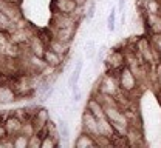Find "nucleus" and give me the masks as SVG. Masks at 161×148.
<instances>
[{
	"label": "nucleus",
	"instance_id": "17",
	"mask_svg": "<svg viewBox=\"0 0 161 148\" xmlns=\"http://www.w3.org/2000/svg\"><path fill=\"white\" fill-rule=\"evenodd\" d=\"M31 49H33V54H34V56H37V57H42V59H43L45 48H43V45H42L39 40H33V42H31Z\"/></svg>",
	"mask_w": 161,
	"mask_h": 148
},
{
	"label": "nucleus",
	"instance_id": "22",
	"mask_svg": "<svg viewBox=\"0 0 161 148\" xmlns=\"http://www.w3.org/2000/svg\"><path fill=\"white\" fill-rule=\"evenodd\" d=\"M152 45L157 51V54L161 57V33L160 34H153V39H152Z\"/></svg>",
	"mask_w": 161,
	"mask_h": 148
},
{
	"label": "nucleus",
	"instance_id": "21",
	"mask_svg": "<svg viewBox=\"0 0 161 148\" xmlns=\"http://www.w3.org/2000/svg\"><path fill=\"white\" fill-rule=\"evenodd\" d=\"M107 46L105 45H102L99 49H98V53H96V60H98V64H104L105 62V59H107Z\"/></svg>",
	"mask_w": 161,
	"mask_h": 148
},
{
	"label": "nucleus",
	"instance_id": "13",
	"mask_svg": "<svg viewBox=\"0 0 161 148\" xmlns=\"http://www.w3.org/2000/svg\"><path fill=\"white\" fill-rule=\"evenodd\" d=\"M13 144H14V148H26L28 144H30V137L19 133V136L16 134L14 139H13Z\"/></svg>",
	"mask_w": 161,
	"mask_h": 148
},
{
	"label": "nucleus",
	"instance_id": "3",
	"mask_svg": "<svg viewBox=\"0 0 161 148\" xmlns=\"http://www.w3.org/2000/svg\"><path fill=\"white\" fill-rule=\"evenodd\" d=\"M82 128H84V131H87L88 134H92V136H95V137L99 136L98 119L95 117V114H93L88 108H85L84 113H82Z\"/></svg>",
	"mask_w": 161,
	"mask_h": 148
},
{
	"label": "nucleus",
	"instance_id": "30",
	"mask_svg": "<svg viewBox=\"0 0 161 148\" xmlns=\"http://www.w3.org/2000/svg\"><path fill=\"white\" fill-rule=\"evenodd\" d=\"M157 79H158V82L161 85V62L157 65Z\"/></svg>",
	"mask_w": 161,
	"mask_h": 148
},
{
	"label": "nucleus",
	"instance_id": "11",
	"mask_svg": "<svg viewBox=\"0 0 161 148\" xmlns=\"http://www.w3.org/2000/svg\"><path fill=\"white\" fill-rule=\"evenodd\" d=\"M82 66H84V62L82 60H78V64L75 66V69H73V73H71V76H70V79H68V85H70V88L71 86H75V85H78L80 79V71H82Z\"/></svg>",
	"mask_w": 161,
	"mask_h": 148
},
{
	"label": "nucleus",
	"instance_id": "26",
	"mask_svg": "<svg viewBox=\"0 0 161 148\" xmlns=\"http://www.w3.org/2000/svg\"><path fill=\"white\" fill-rule=\"evenodd\" d=\"M95 13H96V2H92L88 5V9H87V19H93Z\"/></svg>",
	"mask_w": 161,
	"mask_h": 148
},
{
	"label": "nucleus",
	"instance_id": "14",
	"mask_svg": "<svg viewBox=\"0 0 161 148\" xmlns=\"http://www.w3.org/2000/svg\"><path fill=\"white\" fill-rule=\"evenodd\" d=\"M161 5L158 0H147L146 2V11L150 14V16H155V14H160Z\"/></svg>",
	"mask_w": 161,
	"mask_h": 148
},
{
	"label": "nucleus",
	"instance_id": "28",
	"mask_svg": "<svg viewBox=\"0 0 161 148\" xmlns=\"http://www.w3.org/2000/svg\"><path fill=\"white\" fill-rule=\"evenodd\" d=\"M6 136H8V131H6V128H5V125H2V124H0V140H3Z\"/></svg>",
	"mask_w": 161,
	"mask_h": 148
},
{
	"label": "nucleus",
	"instance_id": "27",
	"mask_svg": "<svg viewBox=\"0 0 161 148\" xmlns=\"http://www.w3.org/2000/svg\"><path fill=\"white\" fill-rule=\"evenodd\" d=\"M71 91H73V100H75V102H79L80 96H82V93H80L79 86H78V85L71 86Z\"/></svg>",
	"mask_w": 161,
	"mask_h": 148
},
{
	"label": "nucleus",
	"instance_id": "20",
	"mask_svg": "<svg viewBox=\"0 0 161 148\" xmlns=\"http://www.w3.org/2000/svg\"><path fill=\"white\" fill-rule=\"evenodd\" d=\"M59 136L62 137V139H70V128L65 125V122L64 120H60L59 122Z\"/></svg>",
	"mask_w": 161,
	"mask_h": 148
},
{
	"label": "nucleus",
	"instance_id": "19",
	"mask_svg": "<svg viewBox=\"0 0 161 148\" xmlns=\"http://www.w3.org/2000/svg\"><path fill=\"white\" fill-rule=\"evenodd\" d=\"M51 48H53L56 53H59L60 56H62V54H65V53H67V49H68L67 43L60 42V40H58V39H56V42H53V46H51Z\"/></svg>",
	"mask_w": 161,
	"mask_h": 148
},
{
	"label": "nucleus",
	"instance_id": "29",
	"mask_svg": "<svg viewBox=\"0 0 161 148\" xmlns=\"http://www.w3.org/2000/svg\"><path fill=\"white\" fill-rule=\"evenodd\" d=\"M124 6H125V0H118V9L121 14L124 13Z\"/></svg>",
	"mask_w": 161,
	"mask_h": 148
},
{
	"label": "nucleus",
	"instance_id": "23",
	"mask_svg": "<svg viewBox=\"0 0 161 148\" xmlns=\"http://www.w3.org/2000/svg\"><path fill=\"white\" fill-rule=\"evenodd\" d=\"M36 117L40 120V125H43V127H45V125H47V122L50 120V119H48V110H45V108H43V110H39Z\"/></svg>",
	"mask_w": 161,
	"mask_h": 148
},
{
	"label": "nucleus",
	"instance_id": "10",
	"mask_svg": "<svg viewBox=\"0 0 161 148\" xmlns=\"http://www.w3.org/2000/svg\"><path fill=\"white\" fill-rule=\"evenodd\" d=\"M16 94L11 88L8 86H0V104H11L14 102Z\"/></svg>",
	"mask_w": 161,
	"mask_h": 148
},
{
	"label": "nucleus",
	"instance_id": "4",
	"mask_svg": "<svg viewBox=\"0 0 161 148\" xmlns=\"http://www.w3.org/2000/svg\"><path fill=\"white\" fill-rule=\"evenodd\" d=\"M138 51H140L141 57L140 60L142 64H147V65H152L155 62V56H157V51L153 48V45H150L149 40L146 39H141L138 42Z\"/></svg>",
	"mask_w": 161,
	"mask_h": 148
},
{
	"label": "nucleus",
	"instance_id": "9",
	"mask_svg": "<svg viewBox=\"0 0 161 148\" xmlns=\"http://www.w3.org/2000/svg\"><path fill=\"white\" fill-rule=\"evenodd\" d=\"M43 60L47 62V65H50V66H58V65H60L62 56H60L59 53H56L53 48H50V49H45V53H43Z\"/></svg>",
	"mask_w": 161,
	"mask_h": 148
},
{
	"label": "nucleus",
	"instance_id": "16",
	"mask_svg": "<svg viewBox=\"0 0 161 148\" xmlns=\"http://www.w3.org/2000/svg\"><path fill=\"white\" fill-rule=\"evenodd\" d=\"M116 25V8L115 6H112V9H110V14H108V17H107V29L112 33V31H115V26Z\"/></svg>",
	"mask_w": 161,
	"mask_h": 148
},
{
	"label": "nucleus",
	"instance_id": "15",
	"mask_svg": "<svg viewBox=\"0 0 161 148\" xmlns=\"http://www.w3.org/2000/svg\"><path fill=\"white\" fill-rule=\"evenodd\" d=\"M150 29L153 31V34H160L161 33V16L160 14L150 16Z\"/></svg>",
	"mask_w": 161,
	"mask_h": 148
},
{
	"label": "nucleus",
	"instance_id": "5",
	"mask_svg": "<svg viewBox=\"0 0 161 148\" xmlns=\"http://www.w3.org/2000/svg\"><path fill=\"white\" fill-rule=\"evenodd\" d=\"M125 62V57H124V54L118 51V49H115V51H112L110 54H108V57H107V65H108V68L110 69H121L122 68V65Z\"/></svg>",
	"mask_w": 161,
	"mask_h": 148
},
{
	"label": "nucleus",
	"instance_id": "7",
	"mask_svg": "<svg viewBox=\"0 0 161 148\" xmlns=\"http://www.w3.org/2000/svg\"><path fill=\"white\" fill-rule=\"evenodd\" d=\"M56 8L60 14H73L78 9V0H56Z\"/></svg>",
	"mask_w": 161,
	"mask_h": 148
},
{
	"label": "nucleus",
	"instance_id": "8",
	"mask_svg": "<svg viewBox=\"0 0 161 148\" xmlns=\"http://www.w3.org/2000/svg\"><path fill=\"white\" fill-rule=\"evenodd\" d=\"M5 128H6V131H8V134H11L13 137L16 136V134H19L20 130H22V122L19 120V117H8L6 119V122L3 124Z\"/></svg>",
	"mask_w": 161,
	"mask_h": 148
},
{
	"label": "nucleus",
	"instance_id": "24",
	"mask_svg": "<svg viewBox=\"0 0 161 148\" xmlns=\"http://www.w3.org/2000/svg\"><path fill=\"white\" fill-rule=\"evenodd\" d=\"M28 147H31V148H40L42 147V137L40 136H31L30 137V144H28Z\"/></svg>",
	"mask_w": 161,
	"mask_h": 148
},
{
	"label": "nucleus",
	"instance_id": "12",
	"mask_svg": "<svg viewBox=\"0 0 161 148\" xmlns=\"http://www.w3.org/2000/svg\"><path fill=\"white\" fill-rule=\"evenodd\" d=\"M96 53H98V49H96L95 40H87V43H85V59L93 60L96 57Z\"/></svg>",
	"mask_w": 161,
	"mask_h": 148
},
{
	"label": "nucleus",
	"instance_id": "1",
	"mask_svg": "<svg viewBox=\"0 0 161 148\" xmlns=\"http://www.w3.org/2000/svg\"><path fill=\"white\" fill-rule=\"evenodd\" d=\"M118 80H119L121 91L125 94H130L133 91L138 89V77L135 76V73L132 71L130 66H122L118 74Z\"/></svg>",
	"mask_w": 161,
	"mask_h": 148
},
{
	"label": "nucleus",
	"instance_id": "18",
	"mask_svg": "<svg viewBox=\"0 0 161 148\" xmlns=\"http://www.w3.org/2000/svg\"><path fill=\"white\" fill-rule=\"evenodd\" d=\"M54 147H58V140H56L53 136H50V134L43 136V139H42V147L40 148H54Z\"/></svg>",
	"mask_w": 161,
	"mask_h": 148
},
{
	"label": "nucleus",
	"instance_id": "25",
	"mask_svg": "<svg viewBox=\"0 0 161 148\" xmlns=\"http://www.w3.org/2000/svg\"><path fill=\"white\" fill-rule=\"evenodd\" d=\"M20 133L30 137V136H33L34 128H33V125H31V124H23V125H22V130H20Z\"/></svg>",
	"mask_w": 161,
	"mask_h": 148
},
{
	"label": "nucleus",
	"instance_id": "2",
	"mask_svg": "<svg viewBox=\"0 0 161 148\" xmlns=\"http://www.w3.org/2000/svg\"><path fill=\"white\" fill-rule=\"evenodd\" d=\"M98 91L104 93V94H108V96H118L121 93V86H119V80H118V76H112V74H107L101 79L99 86H98Z\"/></svg>",
	"mask_w": 161,
	"mask_h": 148
},
{
	"label": "nucleus",
	"instance_id": "6",
	"mask_svg": "<svg viewBox=\"0 0 161 148\" xmlns=\"http://www.w3.org/2000/svg\"><path fill=\"white\" fill-rule=\"evenodd\" d=\"M98 142H96V137L88 134L87 131L80 133L75 142V148H92V147H96Z\"/></svg>",
	"mask_w": 161,
	"mask_h": 148
}]
</instances>
